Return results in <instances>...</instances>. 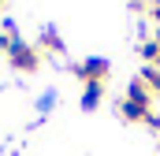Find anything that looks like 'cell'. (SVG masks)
Listing matches in <instances>:
<instances>
[{
  "label": "cell",
  "instance_id": "obj_10",
  "mask_svg": "<svg viewBox=\"0 0 160 156\" xmlns=\"http://www.w3.org/2000/svg\"><path fill=\"white\" fill-rule=\"evenodd\" d=\"M153 41H157V45H160V30H157V34H153Z\"/></svg>",
  "mask_w": 160,
  "mask_h": 156
},
{
  "label": "cell",
  "instance_id": "obj_6",
  "mask_svg": "<svg viewBox=\"0 0 160 156\" xmlns=\"http://www.w3.org/2000/svg\"><path fill=\"white\" fill-rule=\"evenodd\" d=\"M138 56L145 60V67H160V45H157L153 37H149V41H142V45H138Z\"/></svg>",
  "mask_w": 160,
  "mask_h": 156
},
{
  "label": "cell",
  "instance_id": "obj_1",
  "mask_svg": "<svg viewBox=\"0 0 160 156\" xmlns=\"http://www.w3.org/2000/svg\"><path fill=\"white\" fill-rule=\"evenodd\" d=\"M71 75L78 78L82 85H89V82H108L112 63H108L104 56H89V60H82V63H71Z\"/></svg>",
  "mask_w": 160,
  "mask_h": 156
},
{
  "label": "cell",
  "instance_id": "obj_8",
  "mask_svg": "<svg viewBox=\"0 0 160 156\" xmlns=\"http://www.w3.org/2000/svg\"><path fill=\"white\" fill-rule=\"evenodd\" d=\"M52 104H56V93L48 89V93H41V100H38V112H41V115H48V112H52Z\"/></svg>",
  "mask_w": 160,
  "mask_h": 156
},
{
  "label": "cell",
  "instance_id": "obj_11",
  "mask_svg": "<svg viewBox=\"0 0 160 156\" xmlns=\"http://www.w3.org/2000/svg\"><path fill=\"white\" fill-rule=\"evenodd\" d=\"M4 7H8V0H0V11H4Z\"/></svg>",
  "mask_w": 160,
  "mask_h": 156
},
{
  "label": "cell",
  "instance_id": "obj_7",
  "mask_svg": "<svg viewBox=\"0 0 160 156\" xmlns=\"http://www.w3.org/2000/svg\"><path fill=\"white\" fill-rule=\"evenodd\" d=\"M138 78L149 85V93H153V100H157V97H160V67H142Z\"/></svg>",
  "mask_w": 160,
  "mask_h": 156
},
{
  "label": "cell",
  "instance_id": "obj_2",
  "mask_svg": "<svg viewBox=\"0 0 160 156\" xmlns=\"http://www.w3.org/2000/svg\"><path fill=\"white\" fill-rule=\"evenodd\" d=\"M8 63L15 67V71H22V75H34L41 67V52H38V45H30V41H19L11 52H8Z\"/></svg>",
  "mask_w": 160,
  "mask_h": 156
},
{
  "label": "cell",
  "instance_id": "obj_3",
  "mask_svg": "<svg viewBox=\"0 0 160 156\" xmlns=\"http://www.w3.org/2000/svg\"><path fill=\"white\" fill-rule=\"evenodd\" d=\"M119 115L127 123H145V119L153 115V104L149 100H130V97H123L119 100Z\"/></svg>",
  "mask_w": 160,
  "mask_h": 156
},
{
  "label": "cell",
  "instance_id": "obj_5",
  "mask_svg": "<svg viewBox=\"0 0 160 156\" xmlns=\"http://www.w3.org/2000/svg\"><path fill=\"white\" fill-rule=\"evenodd\" d=\"M104 100V82H89L82 85V112H97Z\"/></svg>",
  "mask_w": 160,
  "mask_h": 156
},
{
  "label": "cell",
  "instance_id": "obj_4",
  "mask_svg": "<svg viewBox=\"0 0 160 156\" xmlns=\"http://www.w3.org/2000/svg\"><path fill=\"white\" fill-rule=\"evenodd\" d=\"M38 52H52V56H60V52H63V37H60V30H56V26H45V30H41Z\"/></svg>",
  "mask_w": 160,
  "mask_h": 156
},
{
  "label": "cell",
  "instance_id": "obj_9",
  "mask_svg": "<svg viewBox=\"0 0 160 156\" xmlns=\"http://www.w3.org/2000/svg\"><path fill=\"white\" fill-rule=\"evenodd\" d=\"M149 19L157 22V30H160V4H153V7H149Z\"/></svg>",
  "mask_w": 160,
  "mask_h": 156
}]
</instances>
